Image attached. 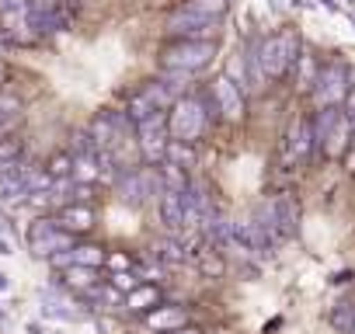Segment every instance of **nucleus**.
Wrapping results in <instances>:
<instances>
[{
    "instance_id": "f257e3e1",
    "label": "nucleus",
    "mask_w": 355,
    "mask_h": 334,
    "mask_svg": "<svg viewBox=\"0 0 355 334\" xmlns=\"http://www.w3.org/2000/svg\"><path fill=\"white\" fill-rule=\"evenodd\" d=\"M209 118H216V105L213 98L202 101L196 94H185L178 98L167 112V129H171V139L178 143H199L209 129Z\"/></svg>"
},
{
    "instance_id": "f03ea898",
    "label": "nucleus",
    "mask_w": 355,
    "mask_h": 334,
    "mask_svg": "<svg viewBox=\"0 0 355 334\" xmlns=\"http://www.w3.org/2000/svg\"><path fill=\"white\" fill-rule=\"evenodd\" d=\"M251 220L268 234V240L279 247V244H286V240H293L296 234H300V202L293 199V195H272V199H265V202H258L254 206V213H251Z\"/></svg>"
},
{
    "instance_id": "7ed1b4c3",
    "label": "nucleus",
    "mask_w": 355,
    "mask_h": 334,
    "mask_svg": "<svg viewBox=\"0 0 355 334\" xmlns=\"http://www.w3.org/2000/svg\"><path fill=\"white\" fill-rule=\"evenodd\" d=\"M164 192H167V185H164L160 167H136V171L125 167L115 182V195L125 206H157Z\"/></svg>"
},
{
    "instance_id": "20e7f679",
    "label": "nucleus",
    "mask_w": 355,
    "mask_h": 334,
    "mask_svg": "<svg viewBox=\"0 0 355 334\" xmlns=\"http://www.w3.org/2000/svg\"><path fill=\"white\" fill-rule=\"evenodd\" d=\"M216 42H196V39H174L171 46L160 49V70H178V73H199L213 63Z\"/></svg>"
},
{
    "instance_id": "39448f33",
    "label": "nucleus",
    "mask_w": 355,
    "mask_h": 334,
    "mask_svg": "<svg viewBox=\"0 0 355 334\" xmlns=\"http://www.w3.org/2000/svg\"><path fill=\"white\" fill-rule=\"evenodd\" d=\"M300 53L303 49H300V35L296 32H275V35L258 42V56H261V67H265L268 80H282L296 67Z\"/></svg>"
},
{
    "instance_id": "423d86ee",
    "label": "nucleus",
    "mask_w": 355,
    "mask_h": 334,
    "mask_svg": "<svg viewBox=\"0 0 355 334\" xmlns=\"http://www.w3.org/2000/svg\"><path fill=\"white\" fill-rule=\"evenodd\" d=\"M25 240H28V251L35 254V258H53L56 251H63V247H73L77 244V237L73 234H67L60 223H56V216H35L32 223H28V230H25Z\"/></svg>"
},
{
    "instance_id": "0eeeda50",
    "label": "nucleus",
    "mask_w": 355,
    "mask_h": 334,
    "mask_svg": "<svg viewBox=\"0 0 355 334\" xmlns=\"http://www.w3.org/2000/svg\"><path fill=\"white\" fill-rule=\"evenodd\" d=\"M348 91H352V84H348V67L334 60V63L320 67V77H317L310 98H313L317 108H341L345 98H348Z\"/></svg>"
},
{
    "instance_id": "6e6552de",
    "label": "nucleus",
    "mask_w": 355,
    "mask_h": 334,
    "mask_svg": "<svg viewBox=\"0 0 355 334\" xmlns=\"http://www.w3.org/2000/svg\"><path fill=\"white\" fill-rule=\"evenodd\" d=\"M164 32L171 39H196V42H216L220 35V18H206V15H196L189 8L174 11L167 21H164Z\"/></svg>"
},
{
    "instance_id": "1a4fd4ad",
    "label": "nucleus",
    "mask_w": 355,
    "mask_h": 334,
    "mask_svg": "<svg viewBox=\"0 0 355 334\" xmlns=\"http://www.w3.org/2000/svg\"><path fill=\"white\" fill-rule=\"evenodd\" d=\"M136 139H139V153L146 164H164L167 143H171V129H167V112H157L143 122H136Z\"/></svg>"
},
{
    "instance_id": "9d476101",
    "label": "nucleus",
    "mask_w": 355,
    "mask_h": 334,
    "mask_svg": "<svg viewBox=\"0 0 355 334\" xmlns=\"http://www.w3.org/2000/svg\"><path fill=\"white\" fill-rule=\"evenodd\" d=\"M91 136L98 143V150H108V153H119V146L129 139L132 132V118L125 112H101L91 118Z\"/></svg>"
},
{
    "instance_id": "9b49d317",
    "label": "nucleus",
    "mask_w": 355,
    "mask_h": 334,
    "mask_svg": "<svg viewBox=\"0 0 355 334\" xmlns=\"http://www.w3.org/2000/svg\"><path fill=\"white\" fill-rule=\"evenodd\" d=\"M317 153V143H313V125H310V115H296L286 129V139H282V160L300 167L306 164L310 157Z\"/></svg>"
},
{
    "instance_id": "f8f14e48",
    "label": "nucleus",
    "mask_w": 355,
    "mask_h": 334,
    "mask_svg": "<svg viewBox=\"0 0 355 334\" xmlns=\"http://www.w3.org/2000/svg\"><path fill=\"white\" fill-rule=\"evenodd\" d=\"M209 98H213L216 115H220L223 122H244V115H248V98H244L241 84H234L227 73L209 84Z\"/></svg>"
},
{
    "instance_id": "ddd939ff",
    "label": "nucleus",
    "mask_w": 355,
    "mask_h": 334,
    "mask_svg": "<svg viewBox=\"0 0 355 334\" xmlns=\"http://www.w3.org/2000/svg\"><path fill=\"white\" fill-rule=\"evenodd\" d=\"M32 8L28 0H0V35L15 42H32Z\"/></svg>"
},
{
    "instance_id": "4468645a",
    "label": "nucleus",
    "mask_w": 355,
    "mask_h": 334,
    "mask_svg": "<svg viewBox=\"0 0 355 334\" xmlns=\"http://www.w3.org/2000/svg\"><path fill=\"white\" fill-rule=\"evenodd\" d=\"M352 132H355V118H348L345 108H341V118L331 125V132L324 136V143L317 146V153H320L324 160H341V157L352 150Z\"/></svg>"
},
{
    "instance_id": "2eb2a0df",
    "label": "nucleus",
    "mask_w": 355,
    "mask_h": 334,
    "mask_svg": "<svg viewBox=\"0 0 355 334\" xmlns=\"http://www.w3.org/2000/svg\"><path fill=\"white\" fill-rule=\"evenodd\" d=\"M143 324L157 334H167V331H178V327H189V310L174 306V303H160L157 310L143 313Z\"/></svg>"
},
{
    "instance_id": "dca6fc26",
    "label": "nucleus",
    "mask_w": 355,
    "mask_h": 334,
    "mask_svg": "<svg viewBox=\"0 0 355 334\" xmlns=\"http://www.w3.org/2000/svg\"><path fill=\"white\" fill-rule=\"evenodd\" d=\"M53 216H56V223H60L67 234H73V237H84V234H91V227H94V209L84 206V202H70V206L56 209Z\"/></svg>"
},
{
    "instance_id": "f3484780",
    "label": "nucleus",
    "mask_w": 355,
    "mask_h": 334,
    "mask_svg": "<svg viewBox=\"0 0 355 334\" xmlns=\"http://www.w3.org/2000/svg\"><path fill=\"white\" fill-rule=\"evenodd\" d=\"M157 209H160V223L171 230V234H182L189 223H185V206H182V192H164L160 195V202H157Z\"/></svg>"
},
{
    "instance_id": "a211bd4d",
    "label": "nucleus",
    "mask_w": 355,
    "mask_h": 334,
    "mask_svg": "<svg viewBox=\"0 0 355 334\" xmlns=\"http://www.w3.org/2000/svg\"><path fill=\"white\" fill-rule=\"evenodd\" d=\"M241 63H244V70H248V91L261 94V91H265V84H268V73H265V67H261L258 42L244 46V53H241Z\"/></svg>"
},
{
    "instance_id": "6ab92c4d",
    "label": "nucleus",
    "mask_w": 355,
    "mask_h": 334,
    "mask_svg": "<svg viewBox=\"0 0 355 334\" xmlns=\"http://www.w3.org/2000/svg\"><path fill=\"white\" fill-rule=\"evenodd\" d=\"M125 310L129 313H150V310H157L160 306V289L157 285H150V282H143V285H136L132 292H125Z\"/></svg>"
},
{
    "instance_id": "aec40b11",
    "label": "nucleus",
    "mask_w": 355,
    "mask_h": 334,
    "mask_svg": "<svg viewBox=\"0 0 355 334\" xmlns=\"http://www.w3.org/2000/svg\"><path fill=\"white\" fill-rule=\"evenodd\" d=\"M63 275V285L70 289V292H87V289H94V285H101V279H98V268H87V265H70L67 272H60Z\"/></svg>"
},
{
    "instance_id": "412c9836",
    "label": "nucleus",
    "mask_w": 355,
    "mask_h": 334,
    "mask_svg": "<svg viewBox=\"0 0 355 334\" xmlns=\"http://www.w3.org/2000/svg\"><path fill=\"white\" fill-rule=\"evenodd\" d=\"M153 258H157L160 265H185V261L192 258V251H189L182 240H178V237L171 234V237H164V240H157V244H153Z\"/></svg>"
},
{
    "instance_id": "4be33fe9",
    "label": "nucleus",
    "mask_w": 355,
    "mask_h": 334,
    "mask_svg": "<svg viewBox=\"0 0 355 334\" xmlns=\"http://www.w3.org/2000/svg\"><path fill=\"white\" fill-rule=\"evenodd\" d=\"M317 77H320L317 56H313V53H300V60H296V91L310 94L313 84H317Z\"/></svg>"
},
{
    "instance_id": "5701e85b",
    "label": "nucleus",
    "mask_w": 355,
    "mask_h": 334,
    "mask_svg": "<svg viewBox=\"0 0 355 334\" xmlns=\"http://www.w3.org/2000/svg\"><path fill=\"white\" fill-rule=\"evenodd\" d=\"M67 153H70V157H98L101 150H98V143H94L91 129H73V136H70V146H67Z\"/></svg>"
},
{
    "instance_id": "b1692460",
    "label": "nucleus",
    "mask_w": 355,
    "mask_h": 334,
    "mask_svg": "<svg viewBox=\"0 0 355 334\" xmlns=\"http://www.w3.org/2000/svg\"><path fill=\"white\" fill-rule=\"evenodd\" d=\"M108 261L105 247L98 244H73V265H87V268H101Z\"/></svg>"
},
{
    "instance_id": "393cba45",
    "label": "nucleus",
    "mask_w": 355,
    "mask_h": 334,
    "mask_svg": "<svg viewBox=\"0 0 355 334\" xmlns=\"http://www.w3.org/2000/svg\"><path fill=\"white\" fill-rule=\"evenodd\" d=\"M164 160H167V164H178V167H192V164H196L192 143H178V139H171V143H167Z\"/></svg>"
},
{
    "instance_id": "a878e982",
    "label": "nucleus",
    "mask_w": 355,
    "mask_h": 334,
    "mask_svg": "<svg viewBox=\"0 0 355 334\" xmlns=\"http://www.w3.org/2000/svg\"><path fill=\"white\" fill-rule=\"evenodd\" d=\"M98 157H73V182H84V185H94L98 182Z\"/></svg>"
},
{
    "instance_id": "bb28decb",
    "label": "nucleus",
    "mask_w": 355,
    "mask_h": 334,
    "mask_svg": "<svg viewBox=\"0 0 355 334\" xmlns=\"http://www.w3.org/2000/svg\"><path fill=\"white\" fill-rule=\"evenodd\" d=\"M46 171H49V178H53V182H60V178H73V157H70L67 150H63V153H56V157H49Z\"/></svg>"
},
{
    "instance_id": "cd10ccee",
    "label": "nucleus",
    "mask_w": 355,
    "mask_h": 334,
    "mask_svg": "<svg viewBox=\"0 0 355 334\" xmlns=\"http://www.w3.org/2000/svg\"><path fill=\"white\" fill-rule=\"evenodd\" d=\"M185 8L196 11V15H206V18H223L227 8H230V0H189Z\"/></svg>"
},
{
    "instance_id": "c85d7f7f",
    "label": "nucleus",
    "mask_w": 355,
    "mask_h": 334,
    "mask_svg": "<svg viewBox=\"0 0 355 334\" xmlns=\"http://www.w3.org/2000/svg\"><path fill=\"white\" fill-rule=\"evenodd\" d=\"M192 258L199 261V268H202L206 275H223V258H220V251L202 247V251H192Z\"/></svg>"
},
{
    "instance_id": "c756f323",
    "label": "nucleus",
    "mask_w": 355,
    "mask_h": 334,
    "mask_svg": "<svg viewBox=\"0 0 355 334\" xmlns=\"http://www.w3.org/2000/svg\"><path fill=\"white\" fill-rule=\"evenodd\" d=\"M331 324L341 334H352V327H355V303H341L338 310H331Z\"/></svg>"
},
{
    "instance_id": "7c9ffc66",
    "label": "nucleus",
    "mask_w": 355,
    "mask_h": 334,
    "mask_svg": "<svg viewBox=\"0 0 355 334\" xmlns=\"http://www.w3.org/2000/svg\"><path fill=\"white\" fill-rule=\"evenodd\" d=\"M108 285H115V289L125 296V292H132V289L143 285V282H139V275L129 268V272H112V275H108Z\"/></svg>"
},
{
    "instance_id": "2f4dec72",
    "label": "nucleus",
    "mask_w": 355,
    "mask_h": 334,
    "mask_svg": "<svg viewBox=\"0 0 355 334\" xmlns=\"http://www.w3.org/2000/svg\"><path fill=\"white\" fill-rule=\"evenodd\" d=\"M164 268H167V265H160V261H146V265H136L132 272L139 275V282H150V285H153V282L164 279Z\"/></svg>"
},
{
    "instance_id": "473e14b6",
    "label": "nucleus",
    "mask_w": 355,
    "mask_h": 334,
    "mask_svg": "<svg viewBox=\"0 0 355 334\" xmlns=\"http://www.w3.org/2000/svg\"><path fill=\"white\" fill-rule=\"evenodd\" d=\"M49 265H53L56 272H67V268L73 265V247H63V251H56V254L49 258Z\"/></svg>"
},
{
    "instance_id": "72a5a7b5",
    "label": "nucleus",
    "mask_w": 355,
    "mask_h": 334,
    "mask_svg": "<svg viewBox=\"0 0 355 334\" xmlns=\"http://www.w3.org/2000/svg\"><path fill=\"white\" fill-rule=\"evenodd\" d=\"M18 112H21V101H18V98L0 94V115H18Z\"/></svg>"
},
{
    "instance_id": "f704fd0d",
    "label": "nucleus",
    "mask_w": 355,
    "mask_h": 334,
    "mask_svg": "<svg viewBox=\"0 0 355 334\" xmlns=\"http://www.w3.org/2000/svg\"><path fill=\"white\" fill-rule=\"evenodd\" d=\"M28 8H32V15H46V11L60 8V0H28Z\"/></svg>"
},
{
    "instance_id": "c9c22d12",
    "label": "nucleus",
    "mask_w": 355,
    "mask_h": 334,
    "mask_svg": "<svg viewBox=\"0 0 355 334\" xmlns=\"http://www.w3.org/2000/svg\"><path fill=\"white\" fill-rule=\"evenodd\" d=\"M105 265H112L115 272H129V265H132V261H129L125 254H119V251H115V254H108V261H105Z\"/></svg>"
},
{
    "instance_id": "e433bc0d",
    "label": "nucleus",
    "mask_w": 355,
    "mask_h": 334,
    "mask_svg": "<svg viewBox=\"0 0 355 334\" xmlns=\"http://www.w3.org/2000/svg\"><path fill=\"white\" fill-rule=\"evenodd\" d=\"M15 251H11V240L8 237H0V258H11Z\"/></svg>"
},
{
    "instance_id": "4c0bfd02",
    "label": "nucleus",
    "mask_w": 355,
    "mask_h": 334,
    "mask_svg": "<svg viewBox=\"0 0 355 334\" xmlns=\"http://www.w3.org/2000/svg\"><path fill=\"white\" fill-rule=\"evenodd\" d=\"M8 80H11V70H8V67H4V63H0V87H4V84H8Z\"/></svg>"
},
{
    "instance_id": "58836bf2",
    "label": "nucleus",
    "mask_w": 355,
    "mask_h": 334,
    "mask_svg": "<svg viewBox=\"0 0 355 334\" xmlns=\"http://www.w3.org/2000/svg\"><path fill=\"white\" fill-rule=\"evenodd\" d=\"M167 334H199V327H178V331H167Z\"/></svg>"
},
{
    "instance_id": "ea45409f",
    "label": "nucleus",
    "mask_w": 355,
    "mask_h": 334,
    "mask_svg": "<svg viewBox=\"0 0 355 334\" xmlns=\"http://www.w3.org/2000/svg\"><path fill=\"white\" fill-rule=\"evenodd\" d=\"M8 289H11V279H8L4 272H0V292H8Z\"/></svg>"
},
{
    "instance_id": "a19ab883",
    "label": "nucleus",
    "mask_w": 355,
    "mask_h": 334,
    "mask_svg": "<svg viewBox=\"0 0 355 334\" xmlns=\"http://www.w3.org/2000/svg\"><path fill=\"white\" fill-rule=\"evenodd\" d=\"M28 334H42V327L39 324H28Z\"/></svg>"
},
{
    "instance_id": "79ce46f5",
    "label": "nucleus",
    "mask_w": 355,
    "mask_h": 334,
    "mask_svg": "<svg viewBox=\"0 0 355 334\" xmlns=\"http://www.w3.org/2000/svg\"><path fill=\"white\" fill-rule=\"evenodd\" d=\"M352 150H355V132H352Z\"/></svg>"
},
{
    "instance_id": "37998d69",
    "label": "nucleus",
    "mask_w": 355,
    "mask_h": 334,
    "mask_svg": "<svg viewBox=\"0 0 355 334\" xmlns=\"http://www.w3.org/2000/svg\"><path fill=\"white\" fill-rule=\"evenodd\" d=\"M0 317H4V306H0Z\"/></svg>"
},
{
    "instance_id": "c03bdc74",
    "label": "nucleus",
    "mask_w": 355,
    "mask_h": 334,
    "mask_svg": "<svg viewBox=\"0 0 355 334\" xmlns=\"http://www.w3.org/2000/svg\"><path fill=\"white\" fill-rule=\"evenodd\" d=\"M0 49H4V42H0Z\"/></svg>"
},
{
    "instance_id": "a18cd8bd",
    "label": "nucleus",
    "mask_w": 355,
    "mask_h": 334,
    "mask_svg": "<svg viewBox=\"0 0 355 334\" xmlns=\"http://www.w3.org/2000/svg\"><path fill=\"white\" fill-rule=\"evenodd\" d=\"M352 334H355V327H352Z\"/></svg>"
}]
</instances>
